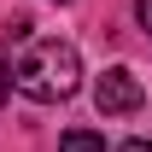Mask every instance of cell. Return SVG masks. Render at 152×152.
Returning a JSON list of instances; mask_svg holds the SVG:
<instances>
[{
    "label": "cell",
    "instance_id": "obj_2",
    "mask_svg": "<svg viewBox=\"0 0 152 152\" xmlns=\"http://www.w3.org/2000/svg\"><path fill=\"white\" fill-rule=\"evenodd\" d=\"M140 99H146V88H140V76H134L129 64H117V70H105V76L94 82V105H99V117L140 111Z\"/></svg>",
    "mask_w": 152,
    "mask_h": 152
},
{
    "label": "cell",
    "instance_id": "obj_6",
    "mask_svg": "<svg viewBox=\"0 0 152 152\" xmlns=\"http://www.w3.org/2000/svg\"><path fill=\"white\" fill-rule=\"evenodd\" d=\"M117 152H152V140H123Z\"/></svg>",
    "mask_w": 152,
    "mask_h": 152
},
{
    "label": "cell",
    "instance_id": "obj_1",
    "mask_svg": "<svg viewBox=\"0 0 152 152\" xmlns=\"http://www.w3.org/2000/svg\"><path fill=\"white\" fill-rule=\"evenodd\" d=\"M12 88L23 99H41V105H53V99H70L82 88V58H76L70 41H35L29 53L18 58V70H12Z\"/></svg>",
    "mask_w": 152,
    "mask_h": 152
},
{
    "label": "cell",
    "instance_id": "obj_5",
    "mask_svg": "<svg viewBox=\"0 0 152 152\" xmlns=\"http://www.w3.org/2000/svg\"><path fill=\"white\" fill-rule=\"evenodd\" d=\"M134 18H140V23L152 29V0H134Z\"/></svg>",
    "mask_w": 152,
    "mask_h": 152
},
{
    "label": "cell",
    "instance_id": "obj_3",
    "mask_svg": "<svg viewBox=\"0 0 152 152\" xmlns=\"http://www.w3.org/2000/svg\"><path fill=\"white\" fill-rule=\"evenodd\" d=\"M58 152H105V140H99L94 129H70L64 140H58Z\"/></svg>",
    "mask_w": 152,
    "mask_h": 152
},
{
    "label": "cell",
    "instance_id": "obj_4",
    "mask_svg": "<svg viewBox=\"0 0 152 152\" xmlns=\"http://www.w3.org/2000/svg\"><path fill=\"white\" fill-rule=\"evenodd\" d=\"M6 94H12V70H6V58H0V105H6Z\"/></svg>",
    "mask_w": 152,
    "mask_h": 152
}]
</instances>
